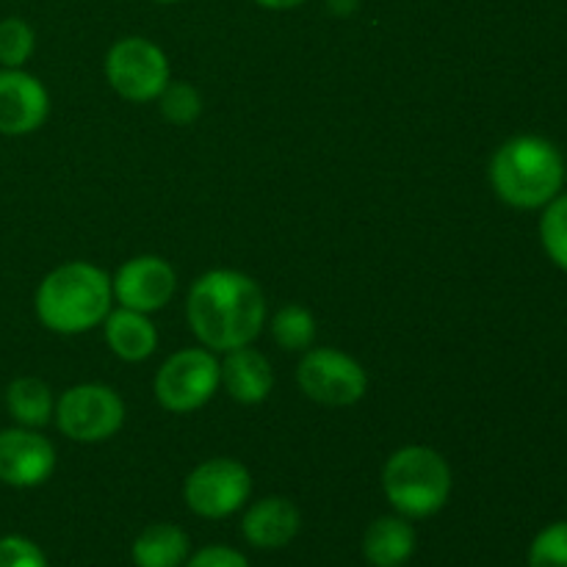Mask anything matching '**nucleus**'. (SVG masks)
Returning a JSON list of instances; mask_svg holds the SVG:
<instances>
[{
	"mask_svg": "<svg viewBox=\"0 0 567 567\" xmlns=\"http://www.w3.org/2000/svg\"><path fill=\"white\" fill-rule=\"evenodd\" d=\"M188 327L210 352L249 347L266 321V297L258 282L236 269L205 271L188 291Z\"/></svg>",
	"mask_w": 567,
	"mask_h": 567,
	"instance_id": "f257e3e1",
	"label": "nucleus"
},
{
	"mask_svg": "<svg viewBox=\"0 0 567 567\" xmlns=\"http://www.w3.org/2000/svg\"><path fill=\"white\" fill-rule=\"evenodd\" d=\"M111 277L86 260H70L50 271L37 288V316L50 332L78 336L103 324L111 313Z\"/></svg>",
	"mask_w": 567,
	"mask_h": 567,
	"instance_id": "f03ea898",
	"label": "nucleus"
},
{
	"mask_svg": "<svg viewBox=\"0 0 567 567\" xmlns=\"http://www.w3.org/2000/svg\"><path fill=\"white\" fill-rule=\"evenodd\" d=\"M491 183L513 208H546L563 192L565 158L548 138L515 136L493 155Z\"/></svg>",
	"mask_w": 567,
	"mask_h": 567,
	"instance_id": "7ed1b4c3",
	"label": "nucleus"
},
{
	"mask_svg": "<svg viewBox=\"0 0 567 567\" xmlns=\"http://www.w3.org/2000/svg\"><path fill=\"white\" fill-rule=\"evenodd\" d=\"M382 491L404 518H430L452 496V468L430 446H404L382 468Z\"/></svg>",
	"mask_w": 567,
	"mask_h": 567,
	"instance_id": "20e7f679",
	"label": "nucleus"
},
{
	"mask_svg": "<svg viewBox=\"0 0 567 567\" xmlns=\"http://www.w3.org/2000/svg\"><path fill=\"white\" fill-rule=\"evenodd\" d=\"M55 426L75 443H103L125 424V402L109 385L86 382L61 393L55 404Z\"/></svg>",
	"mask_w": 567,
	"mask_h": 567,
	"instance_id": "39448f33",
	"label": "nucleus"
},
{
	"mask_svg": "<svg viewBox=\"0 0 567 567\" xmlns=\"http://www.w3.org/2000/svg\"><path fill=\"white\" fill-rule=\"evenodd\" d=\"M105 78L120 97L131 100V103H150L172 81L169 59L150 39H120L105 55Z\"/></svg>",
	"mask_w": 567,
	"mask_h": 567,
	"instance_id": "423d86ee",
	"label": "nucleus"
},
{
	"mask_svg": "<svg viewBox=\"0 0 567 567\" xmlns=\"http://www.w3.org/2000/svg\"><path fill=\"white\" fill-rule=\"evenodd\" d=\"M297 385L313 402L327 408H349L365 396L369 374L341 349H308L297 365Z\"/></svg>",
	"mask_w": 567,
	"mask_h": 567,
	"instance_id": "0eeeda50",
	"label": "nucleus"
},
{
	"mask_svg": "<svg viewBox=\"0 0 567 567\" xmlns=\"http://www.w3.org/2000/svg\"><path fill=\"white\" fill-rule=\"evenodd\" d=\"M219 388V360L210 349H181L155 374V399L169 413H194Z\"/></svg>",
	"mask_w": 567,
	"mask_h": 567,
	"instance_id": "6e6552de",
	"label": "nucleus"
},
{
	"mask_svg": "<svg viewBox=\"0 0 567 567\" xmlns=\"http://www.w3.org/2000/svg\"><path fill=\"white\" fill-rule=\"evenodd\" d=\"M252 493V476L247 465L230 457H214L199 463L183 485V498L188 509L199 518H230L247 504Z\"/></svg>",
	"mask_w": 567,
	"mask_h": 567,
	"instance_id": "1a4fd4ad",
	"label": "nucleus"
},
{
	"mask_svg": "<svg viewBox=\"0 0 567 567\" xmlns=\"http://www.w3.org/2000/svg\"><path fill=\"white\" fill-rule=\"evenodd\" d=\"M111 288L122 308L150 316L169 305L177 288V275L172 264H166L158 255H138L120 266Z\"/></svg>",
	"mask_w": 567,
	"mask_h": 567,
	"instance_id": "9d476101",
	"label": "nucleus"
},
{
	"mask_svg": "<svg viewBox=\"0 0 567 567\" xmlns=\"http://www.w3.org/2000/svg\"><path fill=\"white\" fill-rule=\"evenodd\" d=\"M55 449L28 426L0 432V482L9 487H39L53 476Z\"/></svg>",
	"mask_w": 567,
	"mask_h": 567,
	"instance_id": "9b49d317",
	"label": "nucleus"
},
{
	"mask_svg": "<svg viewBox=\"0 0 567 567\" xmlns=\"http://www.w3.org/2000/svg\"><path fill=\"white\" fill-rule=\"evenodd\" d=\"M50 114V94L31 72L0 70V136H28L39 131Z\"/></svg>",
	"mask_w": 567,
	"mask_h": 567,
	"instance_id": "f8f14e48",
	"label": "nucleus"
},
{
	"mask_svg": "<svg viewBox=\"0 0 567 567\" xmlns=\"http://www.w3.org/2000/svg\"><path fill=\"white\" fill-rule=\"evenodd\" d=\"M302 529V515L297 504L282 496H269L255 502L241 520V532L249 546L275 551L288 546Z\"/></svg>",
	"mask_w": 567,
	"mask_h": 567,
	"instance_id": "ddd939ff",
	"label": "nucleus"
},
{
	"mask_svg": "<svg viewBox=\"0 0 567 567\" xmlns=\"http://www.w3.org/2000/svg\"><path fill=\"white\" fill-rule=\"evenodd\" d=\"M225 363H219V385L236 399L238 404H260L269 399L275 388V371L271 363L252 347L225 352Z\"/></svg>",
	"mask_w": 567,
	"mask_h": 567,
	"instance_id": "4468645a",
	"label": "nucleus"
},
{
	"mask_svg": "<svg viewBox=\"0 0 567 567\" xmlns=\"http://www.w3.org/2000/svg\"><path fill=\"white\" fill-rule=\"evenodd\" d=\"M105 341L120 360L142 363L158 349V330L147 313L120 308L105 316Z\"/></svg>",
	"mask_w": 567,
	"mask_h": 567,
	"instance_id": "2eb2a0df",
	"label": "nucleus"
},
{
	"mask_svg": "<svg viewBox=\"0 0 567 567\" xmlns=\"http://www.w3.org/2000/svg\"><path fill=\"white\" fill-rule=\"evenodd\" d=\"M415 551V529L404 518L374 520L365 529L363 557L371 567H402Z\"/></svg>",
	"mask_w": 567,
	"mask_h": 567,
	"instance_id": "dca6fc26",
	"label": "nucleus"
},
{
	"mask_svg": "<svg viewBox=\"0 0 567 567\" xmlns=\"http://www.w3.org/2000/svg\"><path fill=\"white\" fill-rule=\"evenodd\" d=\"M192 543L181 526L155 524L147 526L133 543L136 567H181L188 559Z\"/></svg>",
	"mask_w": 567,
	"mask_h": 567,
	"instance_id": "f3484780",
	"label": "nucleus"
},
{
	"mask_svg": "<svg viewBox=\"0 0 567 567\" xmlns=\"http://www.w3.org/2000/svg\"><path fill=\"white\" fill-rule=\"evenodd\" d=\"M6 408L17 424L39 430L55 413L53 391L48 388V382L37 380V377H20L6 388Z\"/></svg>",
	"mask_w": 567,
	"mask_h": 567,
	"instance_id": "a211bd4d",
	"label": "nucleus"
},
{
	"mask_svg": "<svg viewBox=\"0 0 567 567\" xmlns=\"http://www.w3.org/2000/svg\"><path fill=\"white\" fill-rule=\"evenodd\" d=\"M271 336L286 352H305L316 338V319L302 305H286L271 319Z\"/></svg>",
	"mask_w": 567,
	"mask_h": 567,
	"instance_id": "6ab92c4d",
	"label": "nucleus"
},
{
	"mask_svg": "<svg viewBox=\"0 0 567 567\" xmlns=\"http://www.w3.org/2000/svg\"><path fill=\"white\" fill-rule=\"evenodd\" d=\"M37 48V33L22 17H6L0 20V66L20 70Z\"/></svg>",
	"mask_w": 567,
	"mask_h": 567,
	"instance_id": "aec40b11",
	"label": "nucleus"
},
{
	"mask_svg": "<svg viewBox=\"0 0 567 567\" xmlns=\"http://www.w3.org/2000/svg\"><path fill=\"white\" fill-rule=\"evenodd\" d=\"M161 100V114L172 125H192L199 114H203V97L197 89L186 81H169L164 92L158 94Z\"/></svg>",
	"mask_w": 567,
	"mask_h": 567,
	"instance_id": "412c9836",
	"label": "nucleus"
},
{
	"mask_svg": "<svg viewBox=\"0 0 567 567\" xmlns=\"http://www.w3.org/2000/svg\"><path fill=\"white\" fill-rule=\"evenodd\" d=\"M540 241L548 258L567 271V194L554 197L540 219Z\"/></svg>",
	"mask_w": 567,
	"mask_h": 567,
	"instance_id": "4be33fe9",
	"label": "nucleus"
},
{
	"mask_svg": "<svg viewBox=\"0 0 567 567\" xmlns=\"http://www.w3.org/2000/svg\"><path fill=\"white\" fill-rule=\"evenodd\" d=\"M529 567H567V520L551 524L535 537L529 548Z\"/></svg>",
	"mask_w": 567,
	"mask_h": 567,
	"instance_id": "5701e85b",
	"label": "nucleus"
},
{
	"mask_svg": "<svg viewBox=\"0 0 567 567\" xmlns=\"http://www.w3.org/2000/svg\"><path fill=\"white\" fill-rule=\"evenodd\" d=\"M0 567H48V559L37 543L11 535L0 540Z\"/></svg>",
	"mask_w": 567,
	"mask_h": 567,
	"instance_id": "b1692460",
	"label": "nucleus"
},
{
	"mask_svg": "<svg viewBox=\"0 0 567 567\" xmlns=\"http://www.w3.org/2000/svg\"><path fill=\"white\" fill-rule=\"evenodd\" d=\"M186 567H249L247 559L227 546H208L194 554Z\"/></svg>",
	"mask_w": 567,
	"mask_h": 567,
	"instance_id": "393cba45",
	"label": "nucleus"
},
{
	"mask_svg": "<svg viewBox=\"0 0 567 567\" xmlns=\"http://www.w3.org/2000/svg\"><path fill=\"white\" fill-rule=\"evenodd\" d=\"M255 3L271 11H286V9H297V6H302L305 0H255Z\"/></svg>",
	"mask_w": 567,
	"mask_h": 567,
	"instance_id": "a878e982",
	"label": "nucleus"
},
{
	"mask_svg": "<svg viewBox=\"0 0 567 567\" xmlns=\"http://www.w3.org/2000/svg\"><path fill=\"white\" fill-rule=\"evenodd\" d=\"M330 6L338 14H349V11L358 9V0H330Z\"/></svg>",
	"mask_w": 567,
	"mask_h": 567,
	"instance_id": "bb28decb",
	"label": "nucleus"
},
{
	"mask_svg": "<svg viewBox=\"0 0 567 567\" xmlns=\"http://www.w3.org/2000/svg\"><path fill=\"white\" fill-rule=\"evenodd\" d=\"M155 3H177V0H155Z\"/></svg>",
	"mask_w": 567,
	"mask_h": 567,
	"instance_id": "cd10ccee",
	"label": "nucleus"
}]
</instances>
